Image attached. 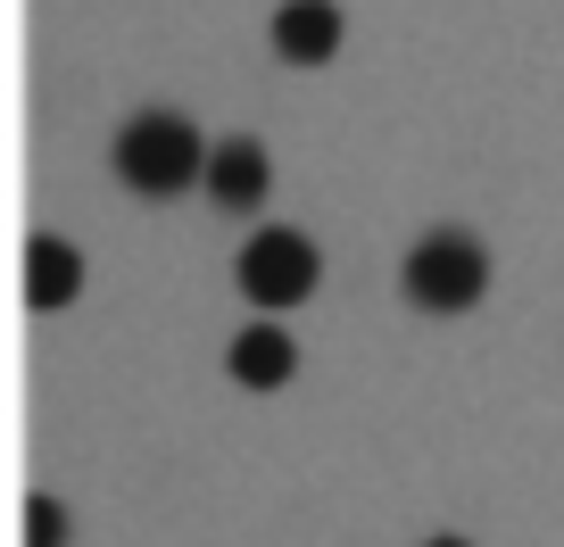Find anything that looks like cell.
<instances>
[{"label":"cell","instance_id":"obj_5","mask_svg":"<svg viewBox=\"0 0 564 547\" xmlns=\"http://www.w3.org/2000/svg\"><path fill=\"white\" fill-rule=\"evenodd\" d=\"M274 51L291 58V67H324V58L340 51V9L333 0H282L274 9Z\"/></svg>","mask_w":564,"mask_h":547},{"label":"cell","instance_id":"obj_2","mask_svg":"<svg viewBox=\"0 0 564 547\" xmlns=\"http://www.w3.org/2000/svg\"><path fill=\"white\" fill-rule=\"evenodd\" d=\"M481 291H490V258H481L474 232L441 225V232H423V241L406 249V299H415L423 316H465Z\"/></svg>","mask_w":564,"mask_h":547},{"label":"cell","instance_id":"obj_1","mask_svg":"<svg viewBox=\"0 0 564 547\" xmlns=\"http://www.w3.org/2000/svg\"><path fill=\"white\" fill-rule=\"evenodd\" d=\"M117 175L133 183L141 199H175V192H192V183H208V150H199V133L175 108H141L117 133Z\"/></svg>","mask_w":564,"mask_h":547},{"label":"cell","instance_id":"obj_3","mask_svg":"<svg viewBox=\"0 0 564 547\" xmlns=\"http://www.w3.org/2000/svg\"><path fill=\"white\" fill-rule=\"evenodd\" d=\"M241 291L258 316H282V307H300L316 299V241L291 225H265L258 241L241 249Z\"/></svg>","mask_w":564,"mask_h":547},{"label":"cell","instance_id":"obj_6","mask_svg":"<svg viewBox=\"0 0 564 547\" xmlns=\"http://www.w3.org/2000/svg\"><path fill=\"white\" fill-rule=\"evenodd\" d=\"M75 291H84V258H75L58 232H34V241H25V307L51 316V307H67Z\"/></svg>","mask_w":564,"mask_h":547},{"label":"cell","instance_id":"obj_7","mask_svg":"<svg viewBox=\"0 0 564 547\" xmlns=\"http://www.w3.org/2000/svg\"><path fill=\"white\" fill-rule=\"evenodd\" d=\"M225 365H232V382H241V390H282L291 373H300V340L282 332V324H249V332L232 340Z\"/></svg>","mask_w":564,"mask_h":547},{"label":"cell","instance_id":"obj_4","mask_svg":"<svg viewBox=\"0 0 564 547\" xmlns=\"http://www.w3.org/2000/svg\"><path fill=\"white\" fill-rule=\"evenodd\" d=\"M265 192H274V166H265V150L241 142V133H225V142L208 150V199H216V208H232V216H249Z\"/></svg>","mask_w":564,"mask_h":547},{"label":"cell","instance_id":"obj_8","mask_svg":"<svg viewBox=\"0 0 564 547\" xmlns=\"http://www.w3.org/2000/svg\"><path fill=\"white\" fill-rule=\"evenodd\" d=\"M67 539V514H58V497H25V547H58Z\"/></svg>","mask_w":564,"mask_h":547},{"label":"cell","instance_id":"obj_9","mask_svg":"<svg viewBox=\"0 0 564 547\" xmlns=\"http://www.w3.org/2000/svg\"><path fill=\"white\" fill-rule=\"evenodd\" d=\"M423 547H474V539H423Z\"/></svg>","mask_w":564,"mask_h":547}]
</instances>
